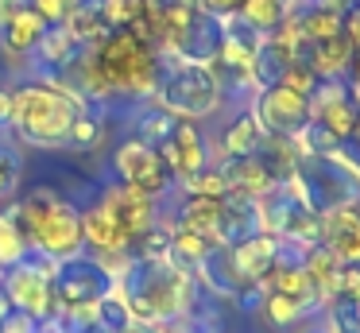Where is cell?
Wrapping results in <instances>:
<instances>
[{
	"mask_svg": "<svg viewBox=\"0 0 360 333\" xmlns=\"http://www.w3.org/2000/svg\"><path fill=\"white\" fill-rule=\"evenodd\" d=\"M20 178H24V155L8 136H0V206H8L20 194Z\"/></svg>",
	"mask_w": 360,
	"mask_h": 333,
	"instance_id": "obj_25",
	"label": "cell"
},
{
	"mask_svg": "<svg viewBox=\"0 0 360 333\" xmlns=\"http://www.w3.org/2000/svg\"><path fill=\"white\" fill-rule=\"evenodd\" d=\"M8 310H12V302H8V294L0 291V322H4V318H8Z\"/></svg>",
	"mask_w": 360,
	"mask_h": 333,
	"instance_id": "obj_39",
	"label": "cell"
},
{
	"mask_svg": "<svg viewBox=\"0 0 360 333\" xmlns=\"http://www.w3.org/2000/svg\"><path fill=\"white\" fill-rule=\"evenodd\" d=\"M283 85H290V89H298V93H306L310 97L314 93V85H318V77H314V70L306 66V62H290L287 66V74H283Z\"/></svg>",
	"mask_w": 360,
	"mask_h": 333,
	"instance_id": "obj_29",
	"label": "cell"
},
{
	"mask_svg": "<svg viewBox=\"0 0 360 333\" xmlns=\"http://www.w3.org/2000/svg\"><path fill=\"white\" fill-rule=\"evenodd\" d=\"M244 0H198V8H205L210 15H217V20H225V15H236L240 12Z\"/></svg>",
	"mask_w": 360,
	"mask_h": 333,
	"instance_id": "obj_32",
	"label": "cell"
},
{
	"mask_svg": "<svg viewBox=\"0 0 360 333\" xmlns=\"http://www.w3.org/2000/svg\"><path fill=\"white\" fill-rule=\"evenodd\" d=\"M112 178L124 186L151 194V198H167L174 190V178L167 170V163L159 159V151L143 139H120L117 151H112Z\"/></svg>",
	"mask_w": 360,
	"mask_h": 333,
	"instance_id": "obj_8",
	"label": "cell"
},
{
	"mask_svg": "<svg viewBox=\"0 0 360 333\" xmlns=\"http://www.w3.org/2000/svg\"><path fill=\"white\" fill-rule=\"evenodd\" d=\"M337 299L352 302V306H360V263H352V268H341V294Z\"/></svg>",
	"mask_w": 360,
	"mask_h": 333,
	"instance_id": "obj_31",
	"label": "cell"
},
{
	"mask_svg": "<svg viewBox=\"0 0 360 333\" xmlns=\"http://www.w3.org/2000/svg\"><path fill=\"white\" fill-rule=\"evenodd\" d=\"M345 35H349V43L360 51V0L349 4V12H345Z\"/></svg>",
	"mask_w": 360,
	"mask_h": 333,
	"instance_id": "obj_33",
	"label": "cell"
},
{
	"mask_svg": "<svg viewBox=\"0 0 360 333\" xmlns=\"http://www.w3.org/2000/svg\"><path fill=\"white\" fill-rule=\"evenodd\" d=\"M155 333H194V329H190V325L182 322V318H174V322H159V325H155Z\"/></svg>",
	"mask_w": 360,
	"mask_h": 333,
	"instance_id": "obj_36",
	"label": "cell"
},
{
	"mask_svg": "<svg viewBox=\"0 0 360 333\" xmlns=\"http://www.w3.org/2000/svg\"><path fill=\"white\" fill-rule=\"evenodd\" d=\"M27 4L43 15V23H47V27L66 23V20H70V12H74V0H27Z\"/></svg>",
	"mask_w": 360,
	"mask_h": 333,
	"instance_id": "obj_28",
	"label": "cell"
},
{
	"mask_svg": "<svg viewBox=\"0 0 360 333\" xmlns=\"http://www.w3.org/2000/svg\"><path fill=\"white\" fill-rule=\"evenodd\" d=\"M295 333H329V325H326V318H310V322H306V325H298V329Z\"/></svg>",
	"mask_w": 360,
	"mask_h": 333,
	"instance_id": "obj_37",
	"label": "cell"
},
{
	"mask_svg": "<svg viewBox=\"0 0 360 333\" xmlns=\"http://www.w3.org/2000/svg\"><path fill=\"white\" fill-rule=\"evenodd\" d=\"M210 248H213V240L202 237V232H190V229H174L171 232V260L179 263V268H186V271H194L198 263L210 256Z\"/></svg>",
	"mask_w": 360,
	"mask_h": 333,
	"instance_id": "obj_24",
	"label": "cell"
},
{
	"mask_svg": "<svg viewBox=\"0 0 360 333\" xmlns=\"http://www.w3.org/2000/svg\"><path fill=\"white\" fill-rule=\"evenodd\" d=\"M82 240H86V252H132V240L101 201L82 209Z\"/></svg>",
	"mask_w": 360,
	"mask_h": 333,
	"instance_id": "obj_19",
	"label": "cell"
},
{
	"mask_svg": "<svg viewBox=\"0 0 360 333\" xmlns=\"http://www.w3.org/2000/svg\"><path fill=\"white\" fill-rule=\"evenodd\" d=\"M0 333H43V322L24 310H8V318L0 322Z\"/></svg>",
	"mask_w": 360,
	"mask_h": 333,
	"instance_id": "obj_30",
	"label": "cell"
},
{
	"mask_svg": "<svg viewBox=\"0 0 360 333\" xmlns=\"http://www.w3.org/2000/svg\"><path fill=\"white\" fill-rule=\"evenodd\" d=\"M0 275H4V268H0Z\"/></svg>",
	"mask_w": 360,
	"mask_h": 333,
	"instance_id": "obj_40",
	"label": "cell"
},
{
	"mask_svg": "<svg viewBox=\"0 0 360 333\" xmlns=\"http://www.w3.org/2000/svg\"><path fill=\"white\" fill-rule=\"evenodd\" d=\"M43 31H47L43 15L35 12L32 4H20L8 20L0 23V43L8 46V51H16V54H32L35 46H39Z\"/></svg>",
	"mask_w": 360,
	"mask_h": 333,
	"instance_id": "obj_21",
	"label": "cell"
},
{
	"mask_svg": "<svg viewBox=\"0 0 360 333\" xmlns=\"http://www.w3.org/2000/svg\"><path fill=\"white\" fill-rule=\"evenodd\" d=\"M295 58L306 62L318 82H326V77H345V74H349L352 58H356V46H352L349 35L341 31V35L321 39V43H298L295 46Z\"/></svg>",
	"mask_w": 360,
	"mask_h": 333,
	"instance_id": "obj_16",
	"label": "cell"
},
{
	"mask_svg": "<svg viewBox=\"0 0 360 333\" xmlns=\"http://www.w3.org/2000/svg\"><path fill=\"white\" fill-rule=\"evenodd\" d=\"M264 128L256 124L252 108H236L233 120L217 132V139H210V151L213 163H225V159H244V155H256L264 147Z\"/></svg>",
	"mask_w": 360,
	"mask_h": 333,
	"instance_id": "obj_15",
	"label": "cell"
},
{
	"mask_svg": "<svg viewBox=\"0 0 360 333\" xmlns=\"http://www.w3.org/2000/svg\"><path fill=\"white\" fill-rule=\"evenodd\" d=\"M89 58L101 70L112 97H128V101L155 97V85L163 77V54L151 43L136 39L128 27H112L105 39H97L89 46Z\"/></svg>",
	"mask_w": 360,
	"mask_h": 333,
	"instance_id": "obj_4",
	"label": "cell"
},
{
	"mask_svg": "<svg viewBox=\"0 0 360 333\" xmlns=\"http://www.w3.org/2000/svg\"><path fill=\"white\" fill-rule=\"evenodd\" d=\"M155 151H159V159L167 163L174 186L186 182V178H194L198 170H205V167L213 163L210 136L202 132V124H198V120H174L171 136H167L163 144L155 147Z\"/></svg>",
	"mask_w": 360,
	"mask_h": 333,
	"instance_id": "obj_10",
	"label": "cell"
},
{
	"mask_svg": "<svg viewBox=\"0 0 360 333\" xmlns=\"http://www.w3.org/2000/svg\"><path fill=\"white\" fill-rule=\"evenodd\" d=\"M27 256H32V244H27L24 229L8 217V209L0 206V268H12Z\"/></svg>",
	"mask_w": 360,
	"mask_h": 333,
	"instance_id": "obj_26",
	"label": "cell"
},
{
	"mask_svg": "<svg viewBox=\"0 0 360 333\" xmlns=\"http://www.w3.org/2000/svg\"><path fill=\"white\" fill-rule=\"evenodd\" d=\"M259 232V201L248 194L229 190L225 198H217V225H213V240L217 244H236V240Z\"/></svg>",
	"mask_w": 360,
	"mask_h": 333,
	"instance_id": "obj_14",
	"label": "cell"
},
{
	"mask_svg": "<svg viewBox=\"0 0 360 333\" xmlns=\"http://www.w3.org/2000/svg\"><path fill=\"white\" fill-rule=\"evenodd\" d=\"M155 101L174 113L179 120H210L225 108V85H221L217 70L202 66V62H182L163 54V77L155 85Z\"/></svg>",
	"mask_w": 360,
	"mask_h": 333,
	"instance_id": "obj_5",
	"label": "cell"
},
{
	"mask_svg": "<svg viewBox=\"0 0 360 333\" xmlns=\"http://www.w3.org/2000/svg\"><path fill=\"white\" fill-rule=\"evenodd\" d=\"M341 147H345V155H349V159H352V163H356V167H360V116H356V128L349 132V139H345Z\"/></svg>",
	"mask_w": 360,
	"mask_h": 333,
	"instance_id": "obj_35",
	"label": "cell"
},
{
	"mask_svg": "<svg viewBox=\"0 0 360 333\" xmlns=\"http://www.w3.org/2000/svg\"><path fill=\"white\" fill-rule=\"evenodd\" d=\"M51 287H55L58 310H70V306H94V302H101L112 291V279L105 275V268L94 256L82 252V256H70V260L55 263Z\"/></svg>",
	"mask_w": 360,
	"mask_h": 333,
	"instance_id": "obj_9",
	"label": "cell"
},
{
	"mask_svg": "<svg viewBox=\"0 0 360 333\" xmlns=\"http://www.w3.org/2000/svg\"><path fill=\"white\" fill-rule=\"evenodd\" d=\"M117 287L128 302L132 322H140V325L186 318L190 302L198 294L194 271L179 268L174 260H140V256L124 271V279H117Z\"/></svg>",
	"mask_w": 360,
	"mask_h": 333,
	"instance_id": "obj_3",
	"label": "cell"
},
{
	"mask_svg": "<svg viewBox=\"0 0 360 333\" xmlns=\"http://www.w3.org/2000/svg\"><path fill=\"white\" fill-rule=\"evenodd\" d=\"M97 201H101V206L112 213V221L124 229V237L132 240V248H136V240H140L148 229H155V221H159V198L136 190V186L117 182V178L101 186Z\"/></svg>",
	"mask_w": 360,
	"mask_h": 333,
	"instance_id": "obj_11",
	"label": "cell"
},
{
	"mask_svg": "<svg viewBox=\"0 0 360 333\" xmlns=\"http://www.w3.org/2000/svg\"><path fill=\"white\" fill-rule=\"evenodd\" d=\"M89 101L78 89L63 82V77H27V82L12 85V120L8 132L27 147L39 151H63L78 113Z\"/></svg>",
	"mask_w": 360,
	"mask_h": 333,
	"instance_id": "obj_1",
	"label": "cell"
},
{
	"mask_svg": "<svg viewBox=\"0 0 360 333\" xmlns=\"http://www.w3.org/2000/svg\"><path fill=\"white\" fill-rule=\"evenodd\" d=\"M356 116H360V108H356V101L349 97L345 77H326V82L314 85V93H310V120L318 124V128H326L337 144L349 139V132L356 128Z\"/></svg>",
	"mask_w": 360,
	"mask_h": 333,
	"instance_id": "obj_12",
	"label": "cell"
},
{
	"mask_svg": "<svg viewBox=\"0 0 360 333\" xmlns=\"http://www.w3.org/2000/svg\"><path fill=\"white\" fill-rule=\"evenodd\" d=\"M345 85H349V97L356 101V108H360V51H356V58H352L349 74H345Z\"/></svg>",
	"mask_w": 360,
	"mask_h": 333,
	"instance_id": "obj_34",
	"label": "cell"
},
{
	"mask_svg": "<svg viewBox=\"0 0 360 333\" xmlns=\"http://www.w3.org/2000/svg\"><path fill=\"white\" fill-rule=\"evenodd\" d=\"M248 108L256 116V124L264 128V136H271V139H295L310 124V97L283 82L256 89Z\"/></svg>",
	"mask_w": 360,
	"mask_h": 333,
	"instance_id": "obj_7",
	"label": "cell"
},
{
	"mask_svg": "<svg viewBox=\"0 0 360 333\" xmlns=\"http://www.w3.org/2000/svg\"><path fill=\"white\" fill-rule=\"evenodd\" d=\"M4 209L24 229L32 252L51 256V260H70V256L86 252V240H82V209L63 190H55L51 182L20 190Z\"/></svg>",
	"mask_w": 360,
	"mask_h": 333,
	"instance_id": "obj_2",
	"label": "cell"
},
{
	"mask_svg": "<svg viewBox=\"0 0 360 333\" xmlns=\"http://www.w3.org/2000/svg\"><path fill=\"white\" fill-rule=\"evenodd\" d=\"M318 244L326 248L341 268L360 263V201H349V206H337V209H329V213H321Z\"/></svg>",
	"mask_w": 360,
	"mask_h": 333,
	"instance_id": "obj_13",
	"label": "cell"
},
{
	"mask_svg": "<svg viewBox=\"0 0 360 333\" xmlns=\"http://www.w3.org/2000/svg\"><path fill=\"white\" fill-rule=\"evenodd\" d=\"M287 15H290V0H244L240 4V20L252 23L259 35H271Z\"/></svg>",
	"mask_w": 360,
	"mask_h": 333,
	"instance_id": "obj_23",
	"label": "cell"
},
{
	"mask_svg": "<svg viewBox=\"0 0 360 333\" xmlns=\"http://www.w3.org/2000/svg\"><path fill=\"white\" fill-rule=\"evenodd\" d=\"M120 333H155V325H140V322H132V325H124Z\"/></svg>",
	"mask_w": 360,
	"mask_h": 333,
	"instance_id": "obj_38",
	"label": "cell"
},
{
	"mask_svg": "<svg viewBox=\"0 0 360 333\" xmlns=\"http://www.w3.org/2000/svg\"><path fill=\"white\" fill-rule=\"evenodd\" d=\"M124 325H132V314H128V302L120 294V287L112 283V291L97 302V333H120Z\"/></svg>",
	"mask_w": 360,
	"mask_h": 333,
	"instance_id": "obj_27",
	"label": "cell"
},
{
	"mask_svg": "<svg viewBox=\"0 0 360 333\" xmlns=\"http://www.w3.org/2000/svg\"><path fill=\"white\" fill-rule=\"evenodd\" d=\"M221 170H225V178H229V190H236V194H248V198H264L267 190H275V175L267 170V163L259 159V151L256 155H244V159H225L221 163Z\"/></svg>",
	"mask_w": 360,
	"mask_h": 333,
	"instance_id": "obj_20",
	"label": "cell"
},
{
	"mask_svg": "<svg viewBox=\"0 0 360 333\" xmlns=\"http://www.w3.org/2000/svg\"><path fill=\"white\" fill-rule=\"evenodd\" d=\"M229 256H233V268H236V275L244 279V287H256L259 279L271 271V263L279 260V237L259 229V232H252V237L229 244Z\"/></svg>",
	"mask_w": 360,
	"mask_h": 333,
	"instance_id": "obj_17",
	"label": "cell"
},
{
	"mask_svg": "<svg viewBox=\"0 0 360 333\" xmlns=\"http://www.w3.org/2000/svg\"><path fill=\"white\" fill-rule=\"evenodd\" d=\"M318 314H321V306H318V302H310V299H295V294L264 291V299H259V314H256V318H264V322L271 325L275 333H283V329L295 333L298 325H306L310 318H318Z\"/></svg>",
	"mask_w": 360,
	"mask_h": 333,
	"instance_id": "obj_18",
	"label": "cell"
},
{
	"mask_svg": "<svg viewBox=\"0 0 360 333\" xmlns=\"http://www.w3.org/2000/svg\"><path fill=\"white\" fill-rule=\"evenodd\" d=\"M290 62H295V51H290V46L275 43V39H264V43H259V51L252 54V66H248L252 85H256V89H264V85L283 82V74H287Z\"/></svg>",
	"mask_w": 360,
	"mask_h": 333,
	"instance_id": "obj_22",
	"label": "cell"
},
{
	"mask_svg": "<svg viewBox=\"0 0 360 333\" xmlns=\"http://www.w3.org/2000/svg\"><path fill=\"white\" fill-rule=\"evenodd\" d=\"M55 263L58 260H51V256L32 252L27 260L4 268V275H0V291L8 294L12 310H24V314L39 318V322H55L58 302H55V287H51V279H55Z\"/></svg>",
	"mask_w": 360,
	"mask_h": 333,
	"instance_id": "obj_6",
	"label": "cell"
}]
</instances>
